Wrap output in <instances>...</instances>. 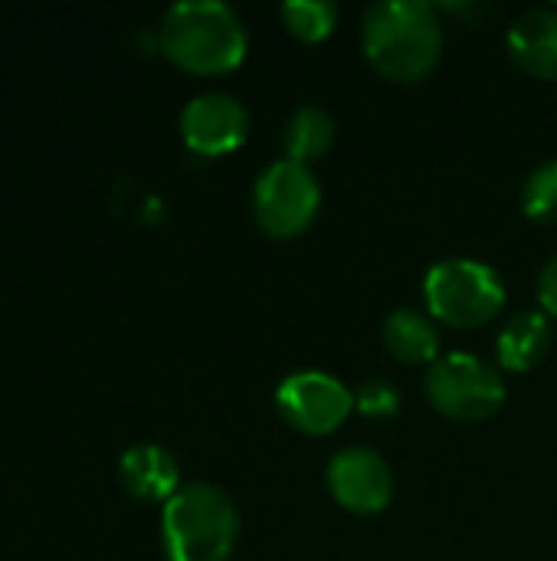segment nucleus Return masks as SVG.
<instances>
[{"label":"nucleus","instance_id":"1","mask_svg":"<svg viewBox=\"0 0 557 561\" xmlns=\"http://www.w3.org/2000/svg\"><path fill=\"white\" fill-rule=\"evenodd\" d=\"M368 62L394 82L427 79L443 53V23L433 3L381 0L361 20Z\"/></svg>","mask_w":557,"mask_h":561},{"label":"nucleus","instance_id":"2","mask_svg":"<svg viewBox=\"0 0 557 561\" xmlns=\"http://www.w3.org/2000/svg\"><path fill=\"white\" fill-rule=\"evenodd\" d=\"M161 53L197 76H220L246 59L250 36L243 16L223 0H181L158 30Z\"/></svg>","mask_w":557,"mask_h":561},{"label":"nucleus","instance_id":"3","mask_svg":"<svg viewBox=\"0 0 557 561\" xmlns=\"http://www.w3.org/2000/svg\"><path fill=\"white\" fill-rule=\"evenodd\" d=\"M167 561H230L240 539V510L213 483L181 486L161 510Z\"/></svg>","mask_w":557,"mask_h":561},{"label":"nucleus","instance_id":"4","mask_svg":"<svg viewBox=\"0 0 557 561\" xmlns=\"http://www.w3.org/2000/svg\"><path fill=\"white\" fill-rule=\"evenodd\" d=\"M427 309L450 329H479L506 306L502 276L479 260L450 256L430 266L423 279Z\"/></svg>","mask_w":557,"mask_h":561},{"label":"nucleus","instance_id":"5","mask_svg":"<svg viewBox=\"0 0 557 561\" xmlns=\"http://www.w3.org/2000/svg\"><path fill=\"white\" fill-rule=\"evenodd\" d=\"M427 401L450 421H486L506 404V378L496 365L466 355L450 352L440 355L423 378Z\"/></svg>","mask_w":557,"mask_h":561},{"label":"nucleus","instance_id":"6","mask_svg":"<svg viewBox=\"0 0 557 561\" xmlns=\"http://www.w3.org/2000/svg\"><path fill=\"white\" fill-rule=\"evenodd\" d=\"M322 207V187L309 164L279 158L259 171L253 184V217L256 227L272 240L302 237Z\"/></svg>","mask_w":557,"mask_h":561},{"label":"nucleus","instance_id":"7","mask_svg":"<svg viewBox=\"0 0 557 561\" xmlns=\"http://www.w3.org/2000/svg\"><path fill=\"white\" fill-rule=\"evenodd\" d=\"M282 421L309 437L335 434L355 411V391L328 371H295L276 388Z\"/></svg>","mask_w":557,"mask_h":561},{"label":"nucleus","instance_id":"8","mask_svg":"<svg viewBox=\"0 0 557 561\" xmlns=\"http://www.w3.org/2000/svg\"><path fill=\"white\" fill-rule=\"evenodd\" d=\"M325 483L332 500L358 516H371L387 510L394 496V473L391 463L374 454L371 447H345L328 460Z\"/></svg>","mask_w":557,"mask_h":561},{"label":"nucleus","instance_id":"9","mask_svg":"<svg viewBox=\"0 0 557 561\" xmlns=\"http://www.w3.org/2000/svg\"><path fill=\"white\" fill-rule=\"evenodd\" d=\"M184 145L200 158L236 151L250 135V112L230 92H200L181 112Z\"/></svg>","mask_w":557,"mask_h":561},{"label":"nucleus","instance_id":"10","mask_svg":"<svg viewBox=\"0 0 557 561\" xmlns=\"http://www.w3.org/2000/svg\"><path fill=\"white\" fill-rule=\"evenodd\" d=\"M121 486L144 503H167L181 490V467L161 444H135L118 460Z\"/></svg>","mask_w":557,"mask_h":561},{"label":"nucleus","instance_id":"11","mask_svg":"<svg viewBox=\"0 0 557 561\" xmlns=\"http://www.w3.org/2000/svg\"><path fill=\"white\" fill-rule=\"evenodd\" d=\"M509 53L512 59L538 76V79H557V10L542 7L522 13L509 26Z\"/></svg>","mask_w":557,"mask_h":561},{"label":"nucleus","instance_id":"12","mask_svg":"<svg viewBox=\"0 0 557 561\" xmlns=\"http://www.w3.org/2000/svg\"><path fill=\"white\" fill-rule=\"evenodd\" d=\"M548 348H552V319L538 309H525L502 325L496 339V362L499 368L522 375L538 368Z\"/></svg>","mask_w":557,"mask_h":561},{"label":"nucleus","instance_id":"13","mask_svg":"<svg viewBox=\"0 0 557 561\" xmlns=\"http://www.w3.org/2000/svg\"><path fill=\"white\" fill-rule=\"evenodd\" d=\"M381 339L387 352L404 365H433L440 358V332L420 309H394L384 319Z\"/></svg>","mask_w":557,"mask_h":561},{"label":"nucleus","instance_id":"14","mask_svg":"<svg viewBox=\"0 0 557 561\" xmlns=\"http://www.w3.org/2000/svg\"><path fill=\"white\" fill-rule=\"evenodd\" d=\"M282 145H286V158L289 161L312 164V161L325 158L328 148L335 145V118L325 108H318V105H302L286 122Z\"/></svg>","mask_w":557,"mask_h":561},{"label":"nucleus","instance_id":"15","mask_svg":"<svg viewBox=\"0 0 557 561\" xmlns=\"http://www.w3.org/2000/svg\"><path fill=\"white\" fill-rule=\"evenodd\" d=\"M279 16L292 36L302 43H322L338 26V3L332 0H286L279 7Z\"/></svg>","mask_w":557,"mask_h":561},{"label":"nucleus","instance_id":"16","mask_svg":"<svg viewBox=\"0 0 557 561\" xmlns=\"http://www.w3.org/2000/svg\"><path fill=\"white\" fill-rule=\"evenodd\" d=\"M522 210L529 220L557 227V158L538 164L522 187Z\"/></svg>","mask_w":557,"mask_h":561},{"label":"nucleus","instance_id":"17","mask_svg":"<svg viewBox=\"0 0 557 561\" xmlns=\"http://www.w3.org/2000/svg\"><path fill=\"white\" fill-rule=\"evenodd\" d=\"M355 411L371 421H387L401 411V391L384 378H371L355 391Z\"/></svg>","mask_w":557,"mask_h":561},{"label":"nucleus","instance_id":"18","mask_svg":"<svg viewBox=\"0 0 557 561\" xmlns=\"http://www.w3.org/2000/svg\"><path fill=\"white\" fill-rule=\"evenodd\" d=\"M538 302H542L545 316H555L557 319V253L538 273Z\"/></svg>","mask_w":557,"mask_h":561}]
</instances>
